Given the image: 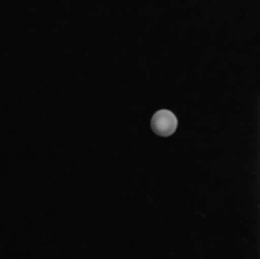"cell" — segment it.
<instances>
[{
	"instance_id": "6da1fadb",
	"label": "cell",
	"mask_w": 260,
	"mask_h": 259,
	"mask_svg": "<svg viewBox=\"0 0 260 259\" xmlns=\"http://www.w3.org/2000/svg\"><path fill=\"white\" fill-rule=\"evenodd\" d=\"M178 128V118L171 110L161 108L151 118V130L160 137L172 136Z\"/></svg>"
}]
</instances>
